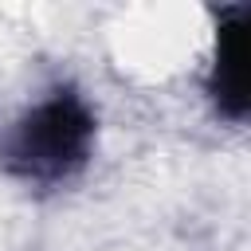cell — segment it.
<instances>
[{
    "instance_id": "6da1fadb",
    "label": "cell",
    "mask_w": 251,
    "mask_h": 251,
    "mask_svg": "<svg viewBox=\"0 0 251 251\" xmlns=\"http://www.w3.org/2000/svg\"><path fill=\"white\" fill-rule=\"evenodd\" d=\"M94 137L98 118L90 102L71 86H55L0 133V169L20 180L55 184L90 161Z\"/></svg>"
},
{
    "instance_id": "7a4b0ae2",
    "label": "cell",
    "mask_w": 251,
    "mask_h": 251,
    "mask_svg": "<svg viewBox=\"0 0 251 251\" xmlns=\"http://www.w3.org/2000/svg\"><path fill=\"white\" fill-rule=\"evenodd\" d=\"M247 31H251V12L247 8H227L220 20L216 35V59L208 75V94L216 110L231 122L247 114Z\"/></svg>"
}]
</instances>
